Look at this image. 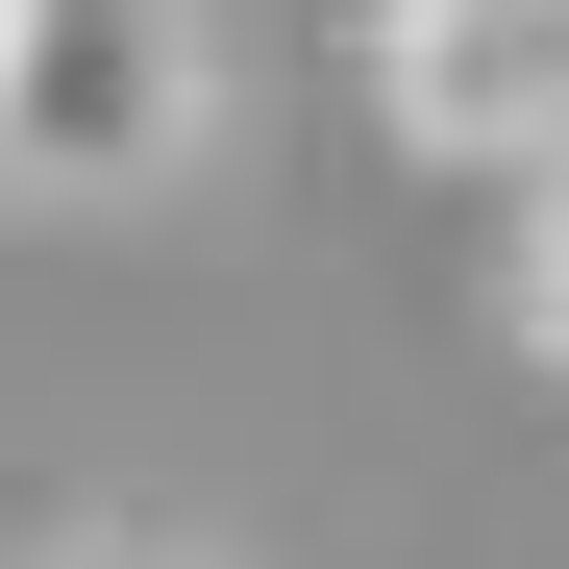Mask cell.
<instances>
[{
  "instance_id": "7a4b0ae2",
  "label": "cell",
  "mask_w": 569,
  "mask_h": 569,
  "mask_svg": "<svg viewBox=\"0 0 569 569\" xmlns=\"http://www.w3.org/2000/svg\"><path fill=\"white\" fill-rule=\"evenodd\" d=\"M371 124L421 173H545L569 149V0H371Z\"/></svg>"
},
{
  "instance_id": "277c9868",
  "label": "cell",
  "mask_w": 569,
  "mask_h": 569,
  "mask_svg": "<svg viewBox=\"0 0 569 569\" xmlns=\"http://www.w3.org/2000/svg\"><path fill=\"white\" fill-rule=\"evenodd\" d=\"M26 569H223V545H173V520H50Z\"/></svg>"
},
{
  "instance_id": "3957f363",
  "label": "cell",
  "mask_w": 569,
  "mask_h": 569,
  "mask_svg": "<svg viewBox=\"0 0 569 569\" xmlns=\"http://www.w3.org/2000/svg\"><path fill=\"white\" fill-rule=\"evenodd\" d=\"M496 322H520V371L569 397V149H545V173H496Z\"/></svg>"
},
{
  "instance_id": "6da1fadb",
  "label": "cell",
  "mask_w": 569,
  "mask_h": 569,
  "mask_svg": "<svg viewBox=\"0 0 569 569\" xmlns=\"http://www.w3.org/2000/svg\"><path fill=\"white\" fill-rule=\"evenodd\" d=\"M199 124H223L199 0H0V199L124 223V199L199 173Z\"/></svg>"
}]
</instances>
